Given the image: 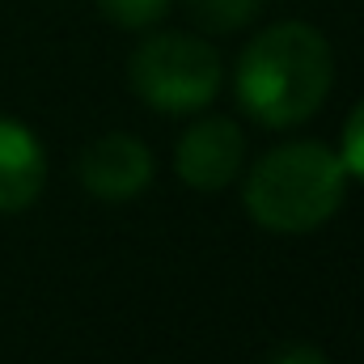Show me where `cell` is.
I'll list each match as a JSON object with an SVG mask.
<instances>
[{"instance_id": "obj_1", "label": "cell", "mask_w": 364, "mask_h": 364, "mask_svg": "<svg viewBox=\"0 0 364 364\" xmlns=\"http://www.w3.org/2000/svg\"><path fill=\"white\" fill-rule=\"evenodd\" d=\"M335 85V51L331 38L309 21H272L263 26L237 55L233 93L237 106L272 127H301L314 119Z\"/></svg>"}, {"instance_id": "obj_2", "label": "cell", "mask_w": 364, "mask_h": 364, "mask_svg": "<svg viewBox=\"0 0 364 364\" xmlns=\"http://www.w3.org/2000/svg\"><path fill=\"white\" fill-rule=\"evenodd\" d=\"M348 182L352 174L339 149L322 140H292L267 149L250 166L242 182V203L259 229L301 237L331 225V216L348 199Z\"/></svg>"}, {"instance_id": "obj_3", "label": "cell", "mask_w": 364, "mask_h": 364, "mask_svg": "<svg viewBox=\"0 0 364 364\" xmlns=\"http://www.w3.org/2000/svg\"><path fill=\"white\" fill-rule=\"evenodd\" d=\"M127 85L144 106L161 114H199L225 85V64L203 34L157 30L136 43L127 60Z\"/></svg>"}, {"instance_id": "obj_4", "label": "cell", "mask_w": 364, "mask_h": 364, "mask_svg": "<svg viewBox=\"0 0 364 364\" xmlns=\"http://www.w3.org/2000/svg\"><path fill=\"white\" fill-rule=\"evenodd\" d=\"M242 170H246V132L225 114L195 119L174 144V174L199 195L225 191L229 182L242 178Z\"/></svg>"}, {"instance_id": "obj_5", "label": "cell", "mask_w": 364, "mask_h": 364, "mask_svg": "<svg viewBox=\"0 0 364 364\" xmlns=\"http://www.w3.org/2000/svg\"><path fill=\"white\" fill-rule=\"evenodd\" d=\"M77 174H81V186L93 199L123 203V199H136L140 191L153 186L157 161H153V149L140 136L106 132V136L90 140V149L77 161Z\"/></svg>"}, {"instance_id": "obj_6", "label": "cell", "mask_w": 364, "mask_h": 364, "mask_svg": "<svg viewBox=\"0 0 364 364\" xmlns=\"http://www.w3.org/2000/svg\"><path fill=\"white\" fill-rule=\"evenodd\" d=\"M43 186H47L43 140L26 123L0 114V216H17L34 208Z\"/></svg>"}, {"instance_id": "obj_7", "label": "cell", "mask_w": 364, "mask_h": 364, "mask_svg": "<svg viewBox=\"0 0 364 364\" xmlns=\"http://www.w3.org/2000/svg\"><path fill=\"white\" fill-rule=\"evenodd\" d=\"M182 4L203 34H237L255 26L263 13V0H182Z\"/></svg>"}, {"instance_id": "obj_8", "label": "cell", "mask_w": 364, "mask_h": 364, "mask_svg": "<svg viewBox=\"0 0 364 364\" xmlns=\"http://www.w3.org/2000/svg\"><path fill=\"white\" fill-rule=\"evenodd\" d=\"M170 4L174 0H97L102 17L114 21V26H123V30H149V26H157L170 13Z\"/></svg>"}, {"instance_id": "obj_9", "label": "cell", "mask_w": 364, "mask_h": 364, "mask_svg": "<svg viewBox=\"0 0 364 364\" xmlns=\"http://www.w3.org/2000/svg\"><path fill=\"white\" fill-rule=\"evenodd\" d=\"M339 157H343L348 174H352L356 182H364V97L356 102V110H352V114H348V123H343Z\"/></svg>"}, {"instance_id": "obj_10", "label": "cell", "mask_w": 364, "mask_h": 364, "mask_svg": "<svg viewBox=\"0 0 364 364\" xmlns=\"http://www.w3.org/2000/svg\"><path fill=\"white\" fill-rule=\"evenodd\" d=\"M267 364H326V352L314 343H284L267 356Z\"/></svg>"}]
</instances>
